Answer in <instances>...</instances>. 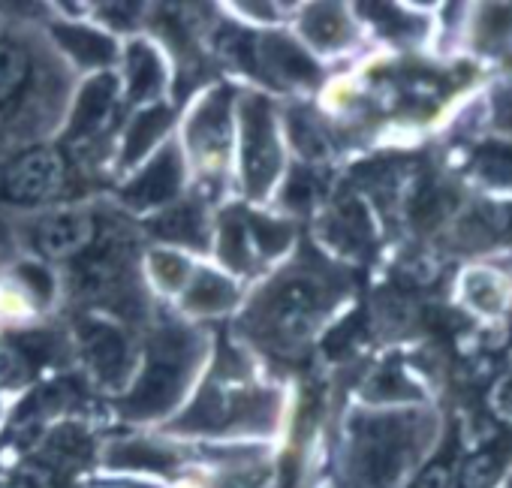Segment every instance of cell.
<instances>
[{"mask_svg":"<svg viewBox=\"0 0 512 488\" xmlns=\"http://www.w3.org/2000/svg\"><path fill=\"white\" fill-rule=\"evenodd\" d=\"M64 184V157L55 148H34L16 157L0 175V196L13 205H37L52 199Z\"/></svg>","mask_w":512,"mask_h":488,"instance_id":"obj_5","label":"cell"},{"mask_svg":"<svg viewBox=\"0 0 512 488\" xmlns=\"http://www.w3.org/2000/svg\"><path fill=\"white\" fill-rule=\"evenodd\" d=\"M311 199H314V178H311V175H305L302 169H299V172H293L290 187H287V202H290L293 208H305Z\"/></svg>","mask_w":512,"mask_h":488,"instance_id":"obj_28","label":"cell"},{"mask_svg":"<svg viewBox=\"0 0 512 488\" xmlns=\"http://www.w3.org/2000/svg\"><path fill=\"white\" fill-rule=\"evenodd\" d=\"M476 169L491 184H512V148L509 145H485L476 157Z\"/></svg>","mask_w":512,"mask_h":488,"instance_id":"obj_22","label":"cell"},{"mask_svg":"<svg viewBox=\"0 0 512 488\" xmlns=\"http://www.w3.org/2000/svg\"><path fill=\"white\" fill-rule=\"evenodd\" d=\"M151 275H154L163 287L178 290V287L184 284V278L190 275V266H187L181 257H175V254L157 251V254L151 257Z\"/></svg>","mask_w":512,"mask_h":488,"instance_id":"obj_25","label":"cell"},{"mask_svg":"<svg viewBox=\"0 0 512 488\" xmlns=\"http://www.w3.org/2000/svg\"><path fill=\"white\" fill-rule=\"evenodd\" d=\"M416 488H449V470H446L443 464H431V467L419 476Z\"/></svg>","mask_w":512,"mask_h":488,"instance_id":"obj_30","label":"cell"},{"mask_svg":"<svg viewBox=\"0 0 512 488\" xmlns=\"http://www.w3.org/2000/svg\"><path fill=\"white\" fill-rule=\"evenodd\" d=\"M305 34L323 46V49H332V46H341L347 40V19L338 7H311L308 16H305Z\"/></svg>","mask_w":512,"mask_h":488,"instance_id":"obj_18","label":"cell"},{"mask_svg":"<svg viewBox=\"0 0 512 488\" xmlns=\"http://www.w3.org/2000/svg\"><path fill=\"white\" fill-rule=\"evenodd\" d=\"M250 232H247V214H226L220 226V257L232 269H247V251H250Z\"/></svg>","mask_w":512,"mask_h":488,"instance_id":"obj_19","label":"cell"},{"mask_svg":"<svg viewBox=\"0 0 512 488\" xmlns=\"http://www.w3.org/2000/svg\"><path fill=\"white\" fill-rule=\"evenodd\" d=\"M58 46L79 64V67H106L115 61L118 49L106 34H97L91 28H76V25H55L52 28Z\"/></svg>","mask_w":512,"mask_h":488,"instance_id":"obj_11","label":"cell"},{"mask_svg":"<svg viewBox=\"0 0 512 488\" xmlns=\"http://www.w3.org/2000/svg\"><path fill=\"white\" fill-rule=\"evenodd\" d=\"M247 232H250V241L256 244V248L269 257L287 251V244L293 241V229L287 223L266 220V217H256V214H247Z\"/></svg>","mask_w":512,"mask_h":488,"instance_id":"obj_20","label":"cell"},{"mask_svg":"<svg viewBox=\"0 0 512 488\" xmlns=\"http://www.w3.org/2000/svg\"><path fill=\"white\" fill-rule=\"evenodd\" d=\"M82 350L85 359L91 365V371L97 374V380H103L106 386H118L130 368V344L127 338L106 323H85L82 326Z\"/></svg>","mask_w":512,"mask_h":488,"instance_id":"obj_9","label":"cell"},{"mask_svg":"<svg viewBox=\"0 0 512 488\" xmlns=\"http://www.w3.org/2000/svg\"><path fill=\"white\" fill-rule=\"evenodd\" d=\"M196 362H199V341L181 326L163 329L151 341L142 377L136 380L133 392L124 398V407H121L124 416L130 419L166 416L184 395Z\"/></svg>","mask_w":512,"mask_h":488,"instance_id":"obj_3","label":"cell"},{"mask_svg":"<svg viewBox=\"0 0 512 488\" xmlns=\"http://www.w3.org/2000/svg\"><path fill=\"white\" fill-rule=\"evenodd\" d=\"M290 127H293V136H296V145H299L302 154H308V157H323L326 154V139H323V133L311 121L293 118Z\"/></svg>","mask_w":512,"mask_h":488,"instance_id":"obj_27","label":"cell"},{"mask_svg":"<svg viewBox=\"0 0 512 488\" xmlns=\"http://www.w3.org/2000/svg\"><path fill=\"white\" fill-rule=\"evenodd\" d=\"M232 302H235V287L214 272H199L190 284V293H187V308L202 311V314L223 311Z\"/></svg>","mask_w":512,"mask_h":488,"instance_id":"obj_17","label":"cell"},{"mask_svg":"<svg viewBox=\"0 0 512 488\" xmlns=\"http://www.w3.org/2000/svg\"><path fill=\"white\" fill-rule=\"evenodd\" d=\"M467 296L473 299V305H479L482 311H497L500 302H503V293H500V284L494 275L488 272H473L467 278Z\"/></svg>","mask_w":512,"mask_h":488,"instance_id":"obj_24","label":"cell"},{"mask_svg":"<svg viewBox=\"0 0 512 488\" xmlns=\"http://www.w3.org/2000/svg\"><path fill=\"white\" fill-rule=\"evenodd\" d=\"M503 467L500 452H476L461 467V488H491Z\"/></svg>","mask_w":512,"mask_h":488,"instance_id":"obj_21","label":"cell"},{"mask_svg":"<svg viewBox=\"0 0 512 488\" xmlns=\"http://www.w3.org/2000/svg\"><path fill=\"white\" fill-rule=\"evenodd\" d=\"M181 187V160L175 148H163L124 190V202L133 208H160L178 196Z\"/></svg>","mask_w":512,"mask_h":488,"instance_id":"obj_8","label":"cell"},{"mask_svg":"<svg viewBox=\"0 0 512 488\" xmlns=\"http://www.w3.org/2000/svg\"><path fill=\"white\" fill-rule=\"evenodd\" d=\"M22 278H25V287L34 290L40 299H49L52 293V278L40 269V266H22Z\"/></svg>","mask_w":512,"mask_h":488,"instance_id":"obj_29","label":"cell"},{"mask_svg":"<svg viewBox=\"0 0 512 488\" xmlns=\"http://www.w3.org/2000/svg\"><path fill=\"white\" fill-rule=\"evenodd\" d=\"M31 82V58L28 52L0 37V109H10L13 103L22 100Z\"/></svg>","mask_w":512,"mask_h":488,"instance_id":"obj_13","label":"cell"},{"mask_svg":"<svg viewBox=\"0 0 512 488\" xmlns=\"http://www.w3.org/2000/svg\"><path fill=\"white\" fill-rule=\"evenodd\" d=\"M91 238H94V217L85 211L49 214L34 232L37 251L43 257H52V260H70V257L85 254Z\"/></svg>","mask_w":512,"mask_h":488,"instance_id":"obj_6","label":"cell"},{"mask_svg":"<svg viewBox=\"0 0 512 488\" xmlns=\"http://www.w3.org/2000/svg\"><path fill=\"white\" fill-rule=\"evenodd\" d=\"M509 488H512V482H509Z\"/></svg>","mask_w":512,"mask_h":488,"instance_id":"obj_32","label":"cell"},{"mask_svg":"<svg viewBox=\"0 0 512 488\" xmlns=\"http://www.w3.org/2000/svg\"><path fill=\"white\" fill-rule=\"evenodd\" d=\"M115 97H118V79L103 73L97 79H91L73 109V121H70V139H88L94 133H100L106 127V121L112 118L115 109Z\"/></svg>","mask_w":512,"mask_h":488,"instance_id":"obj_10","label":"cell"},{"mask_svg":"<svg viewBox=\"0 0 512 488\" xmlns=\"http://www.w3.org/2000/svg\"><path fill=\"white\" fill-rule=\"evenodd\" d=\"M422 425L416 416H359L344 452L347 488H401L416 467Z\"/></svg>","mask_w":512,"mask_h":488,"instance_id":"obj_1","label":"cell"},{"mask_svg":"<svg viewBox=\"0 0 512 488\" xmlns=\"http://www.w3.org/2000/svg\"><path fill=\"white\" fill-rule=\"evenodd\" d=\"M281 166L272 109L263 97H247L241 106V175L250 196H266Z\"/></svg>","mask_w":512,"mask_h":488,"instance_id":"obj_4","label":"cell"},{"mask_svg":"<svg viewBox=\"0 0 512 488\" xmlns=\"http://www.w3.org/2000/svg\"><path fill=\"white\" fill-rule=\"evenodd\" d=\"M368 395H371V398H380V401H398V398H413V395H416V386L407 383L401 374L383 371V374H377V380L371 383Z\"/></svg>","mask_w":512,"mask_h":488,"instance_id":"obj_26","label":"cell"},{"mask_svg":"<svg viewBox=\"0 0 512 488\" xmlns=\"http://www.w3.org/2000/svg\"><path fill=\"white\" fill-rule=\"evenodd\" d=\"M106 461L115 470H139V473H166L169 467H175V455L169 449H160V446L142 443V440L112 446Z\"/></svg>","mask_w":512,"mask_h":488,"instance_id":"obj_14","label":"cell"},{"mask_svg":"<svg viewBox=\"0 0 512 488\" xmlns=\"http://www.w3.org/2000/svg\"><path fill=\"white\" fill-rule=\"evenodd\" d=\"M512 37V7L509 4H488L479 16V40L485 43H506Z\"/></svg>","mask_w":512,"mask_h":488,"instance_id":"obj_23","label":"cell"},{"mask_svg":"<svg viewBox=\"0 0 512 488\" xmlns=\"http://www.w3.org/2000/svg\"><path fill=\"white\" fill-rule=\"evenodd\" d=\"M163 64L160 58L145 46V43H133L127 49V88L133 100H148L160 91L163 85Z\"/></svg>","mask_w":512,"mask_h":488,"instance_id":"obj_16","label":"cell"},{"mask_svg":"<svg viewBox=\"0 0 512 488\" xmlns=\"http://www.w3.org/2000/svg\"><path fill=\"white\" fill-rule=\"evenodd\" d=\"M497 121H500V127L512 130V91L497 97Z\"/></svg>","mask_w":512,"mask_h":488,"instance_id":"obj_31","label":"cell"},{"mask_svg":"<svg viewBox=\"0 0 512 488\" xmlns=\"http://www.w3.org/2000/svg\"><path fill=\"white\" fill-rule=\"evenodd\" d=\"M226 112H229V91H214L199 103L190 121V148L193 154L202 157L205 166H223L226 142H229Z\"/></svg>","mask_w":512,"mask_h":488,"instance_id":"obj_7","label":"cell"},{"mask_svg":"<svg viewBox=\"0 0 512 488\" xmlns=\"http://www.w3.org/2000/svg\"><path fill=\"white\" fill-rule=\"evenodd\" d=\"M326 302L329 284L314 272H296L290 278H281L275 287H269L260 308L253 311V332L272 350L293 353L311 338Z\"/></svg>","mask_w":512,"mask_h":488,"instance_id":"obj_2","label":"cell"},{"mask_svg":"<svg viewBox=\"0 0 512 488\" xmlns=\"http://www.w3.org/2000/svg\"><path fill=\"white\" fill-rule=\"evenodd\" d=\"M172 124V109L169 106H154L145 109L133 118L127 136H124V148H121V163L130 166L136 160H142L148 154V148L166 133V127Z\"/></svg>","mask_w":512,"mask_h":488,"instance_id":"obj_12","label":"cell"},{"mask_svg":"<svg viewBox=\"0 0 512 488\" xmlns=\"http://www.w3.org/2000/svg\"><path fill=\"white\" fill-rule=\"evenodd\" d=\"M151 229L166 241H178V244H187V248H205V220H202L199 208H193V205L166 208L151 223Z\"/></svg>","mask_w":512,"mask_h":488,"instance_id":"obj_15","label":"cell"}]
</instances>
